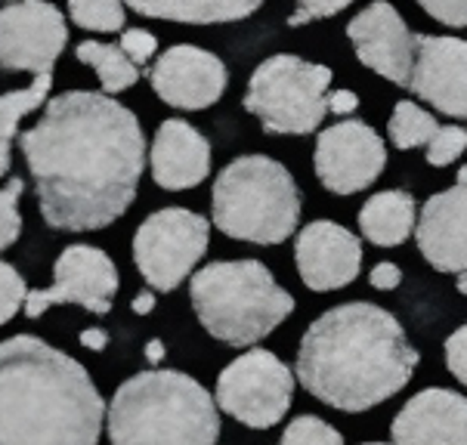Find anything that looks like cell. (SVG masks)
I'll use <instances>...</instances> for the list:
<instances>
[{"label": "cell", "instance_id": "cell-1", "mask_svg": "<svg viewBox=\"0 0 467 445\" xmlns=\"http://www.w3.org/2000/svg\"><path fill=\"white\" fill-rule=\"evenodd\" d=\"M50 229L112 226L137 198L146 137L140 118L109 93L68 90L47 99L41 121L19 137Z\"/></svg>", "mask_w": 467, "mask_h": 445}, {"label": "cell", "instance_id": "cell-2", "mask_svg": "<svg viewBox=\"0 0 467 445\" xmlns=\"http://www.w3.org/2000/svg\"><path fill=\"white\" fill-rule=\"evenodd\" d=\"M415 368L418 349L387 309L344 304L304 331L295 375L313 399L356 415L393 399Z\"/></svg>", "mask_w": 467, "mask_h": 445}, {"label": "cell", "instance_id": "cell-3", "mask_svg": "<svg viewBox=\"0 0 467 445\" xmlns=\"http://www.w3.org/2000/svg\"><path fill=\"white\" fill-rule=\"evenodd\" d=\"M106 411L68 353L35 334L0 340V445H97Z\"/></svg>", "mask_w": 467, "mask_h": 445}, {"label": "cell", "instance_id": "cell-4", "mask_svg": "<svg viewBox=\"0 0 467 445\" xmlns=\"http://www.w3.org/2000/svg\"><path fill=\"white\" fill-rule=\"evenodd\" d=\"M112 445H220L217 399L183 371H142L109 402Z\"/></svg>", "mask_w": 467, "mask_h": 445}, {"label": "cell", "instance_id": "cell-5", "mask_svg": "<svg viewBox=\"0 0 467 445\" xmlns=\"http://www.w3.org/2000/svg\"><path fill=\"white\" fill-rule=\"evenodd\" d=\"M202 328L229 347H254L295 313V297L260 260H217L189 282Z\"/></svg>", "mask_w": 467, "mask_h": 445}, {"label": "cell", "instance_id": "cell-6", "mask_svg": "<svg viewBox=\"0 0 467 445\" xmlns=\"http://www.w3.org/2000/svg\"><path fill=\"white\" fill-rule=\"evenodd\" d=\"M211 217L235 242L282 244L300 222L297 182L273 158L242 155L213 180Z\"/></svg>", "mask_w": 467, "mask_h": 445}, {"label": "cell", "instance_id": "cell-7", "mask_svg": "<svg viewBox=\"0 0 467 445\" xmlns=\"http://www.w3.org/2000/svg\"><path fill=\"white\" fill-rule=\"evenodd\" d=\"M331 78V68L319 62L291 53L269 56L251 75L244 109L264 124L266 133L306 137L326 121Z\"/></svg>", "mask_w": 467, "mask_h": 445}, {"label": "cell", "instance_id": "cell-8", "mask_svg": "<svg viewBox=\"0 0 467 445\" xmlns=\"http://www.w3.org/2000/svg\"><path fill=\"white\" fill-rule=\"evenodd\" d=\"M211 244V226L202 213L186 208H161L149 213L133 235V264L152 291L180 288Z\"/></svg>", "mask_w": 467, "mask_h": 445}, {"label": "cell", "instance_id": "cell-9", "mask_svg": "<svg viewBox=\"0 0 467 445\" xmlns=\"http://www.w3.org/2000/svg\"><path fill=\"white\" fill-rule=\"evenodd\" d=\"M217 409L251 430H269L288 415L295 399V375L269 349H248L217 378Z\"/></svg>", "mask_w": 467, "mask_h": 445}, {"label": "cell", "instance_id": "cell-10", "mask_svg": "<svg viewBox=\"0 0 467 445\" xmlns=\"http://www.w3.org/2000/svg\"><path fill=\"white\" fill-rule=\"evenodd\" d=\"M68 44L66 16L47 0H6L0 6V68L53 75Z\"/></svg>", "mask_w": 467, "mask_h": 445}, {"label": "cell", "instance_id": "cell-11", "mask_svg": "<svg viewBox=\"0 0 467 445\" xmlns=\"http://www.w3.org/2000/svg\"><path fill=\"white\" fill-rule=\"evenodd\" d=\"M118 294V266L106 251L93 244H68L53 264V285L44 291H28L26 316L41 319L50 306L75 304L93 316L112 313Z\"/></svg>", "mask_w": 467, "mask_h": 445}, {"label": "cell", "instance_id": "cell-12", "mask_svg": "<svg viewBox=\"0 0 467 445\" xmlns=\"http://www.w3.org/2000/svg\"><path fill=\"white\" fill-rule=\"evenodd\" d=\"M316 177L335 195L368 189L387 167V146L366 121L331 124L316 140Z\"/></svg>", "mask_w": 467, "mask_h": 445}, {"label": "cell", "instance_id": "cell-13", "mask_svg": "<svg viewBox=\"0 0 467 445\" xmlns=\"http://www.w3.org/2000/svg\"><path fill=\"white\" fill-rule=\"evenodd\" d=\"M347 37L356 50V59L368 71L387 78L397 87L411 84L418 35L406 26V19L390 0H375L366 10L356 13L347 26Z\"/></svg>", "mask_w": 467, "mask_h": 445}, {"label": "cell", "instance_id": "cell-14", "mask_svg": "<svg viewBox=\"0 0 467 445\" xmlns=\"http://www.w3.org/2000/svg\"><path fill=\"white\" fill-rule=\"evenodd\" d=\"M152 90L171 109H211L226 90V66L213 53L192 44H177L152 66Z\"/></svg>", "mask_w": 467, "mask_h": 445}, {"label": "cell", "instance_id": "cell-15", "mask_svg": "<svg viewBox=\"0 0 467 445\" xmlns=\"http://www.w3.org/2000/svg\"><path fill=\"white\" fill-rule=\"evenodd\" d=\"M418 251L440 273L467 275V167L458 171L452 189L424 202L415 226Z\"/></svg>", "mask_w": 467, "mask_h": 445}, {"label": "cell", "instance_id": "cell-16", "mask_svg": "<svg viewBox=\"0 0 467 445\" xmlns=\"http://www.w3.org/2000/svg\"><path fill=\"white\" fill-rule=\"evenodd\" d=\"M411 93L449 118H467V41L418 35Z\"/></svg>", "mask_w": 467, "mask_h": 445}, {"label": "cell", "instance_id": "cell-17", "mask_svg": "<svg viewBox=\"0 0 467 445\" xmlns=\"http://www.w3.org/2000/svg\"><path fill=\"white\" fill-rule=\"evenodd\" d=\"M295 264L310 291L347 288L362 269V242L335 220H316L297 233Z\"/></svg>", "mask_w": 467, "mask_h": 445}, {"label": "cell", "instance_id": "cell-18", "mask_svg": "<svg viewBox=\"0 0 467 445\" xmlns=\"http://www.w3.org/2000/svg\"><path fill=\"white\" fill-rule=\"evenodd\" d=\"M397 445H467V399L431 387L402 405L390 424Z\"/></svg>", "mask_w": 467, "mask_h": 445}, {"label": "cell", "instance_id": "cell-19", "mask_svg": "<svg viewBox=\"0 0 467 445\" xmlns=\"http://www.w3.org/2000/svg\"><path fill=\"white\" fill-rule=\"evenodd\" d=\"M149 164H152V180L168 192L195 189L211 173V142L192 124L168 118L152 140Z\"/></svg>", "mask_w": 467, "mask_h": 445}, {"label": "cell", "instance_id": "cell-20", "mask_svg": "<svg viewBox=\"0 0 467 445\" xmlns=\"http://www.w3.org/2000/svg\"><path fill=\"white\" fill-rule=\"evenodd\" d=\"M146 19L186 22V26H220L239 22L260 10L264 0H124Z\"/></svg>", "mask_w": 467, "mask_h": 445}, {"label": "cell", "instance_id": "cell-21", "mask_svg": "<svg viewBox=\"0 0 467 445\" xmlns=\"http://www.w3.org/2000/svg\"><path fill=\"white\" fill-rule=\"evenodd\" d=\"M415 198L402 189L371 195L359 211V229L378 248H397L415 229Z\"/></svg>", "mask_w": 467, "mask_h": 445}, {"label": "cell", "instance_id": "cell-22", "mask_svg": "<svg viewBox=\"0 0 467 445\" xmlns=\"http://www.w3.org/2000/svg\"><path fill=\"white\" fill-rule=\"evenodd\" d=\"M53 75H35V81L22 90H10L0 97V177L10 173L13 164V140L19 133V121L41 109L47 97H50Z\"/></svg>", "mask_w": 467, "mask_h": 445}, {"label": "cell", "instance_id": "cell-23", "mask_svg": "<svg viewBox=\"0 0 467 445\" xmlns=\"http://www.w3.org/2000/svg\"><path fill=\"white\" fill-rule=\"evenodd\" d=\"M75 56H78V62H84V66H90L97 71L102 90H106L109 97L130 90V87L140 81V66L121 50V44L81 41L75 47Z\"/></svg>", "mask_w": 467, "mask_h": 445}, {"label": "cell", "instance_id": "cell-24", "mask_svg": "<svg viewBox=\"0 0 467 445\" xmlns=\"http://www.w3.org/2000/svg\"><path fill=\"white\" fill-rule=\"evenodd\" d=\"M440 130L437 118L431 111H424L418 102L402 99L393 109L390 121H387V133H390V142L400 149V152H409V149L427 146L433 133Z\"/></svg>", "mask_w": 467, "mask_h": 445}, {"label": "cell", "instance_id": "cell-25", "mask_svg": "<svg viewBox=\"0 0 467 445\" xmlns=\"http://www.w3.org/2000/svg\"><path fill=\"white\" fill-rule=\"evenodd\" d=\"M124 0H68V16L78 28L97 31V35H115L124 31Z\"/></svg>", "mask_w": 467, "mask_h": 445}, {"label": "cell", "instance_id": "cell-26", "mask_svg": "<svg viewBox=\"0 0 467 445\" xmlns=\"http://www.w3.org/2000/svg\"><path fill=\"white\" fill-rule=\"evenodd\" d=\"M279 445H344V436L322 418L300 415L285 427Z\"/></svg>", "mask_w": 467, "mask_h": 445}, {"label": "cell", "instance_id": "cell-27", "mask_svg": "<svg viewBox=\"0 0 467 445\" xmlns=\"http://www.w3.org/2000/svg\"><path fill=\"white\" fill-rule=\"evenodd\" d=\"M467 149V130L455 124H440V130L433 133L431 142L424 146V158L431 167H449L455 158H462Z\"/></svg>", "mask_w": 467, "mask_h": 445}, {"label": "cell", "instance_id": "cell-28", "mask_svg": "<svg viewBox=\"0 0 467 445\" xmlns=\"http://www.w3.org/2000/svg\"><path fill=\"white\" fill-rule=\"evenodd\" d=\"M26 182L19 177H10L4 189H0V251L16 244V238L22 235V213H19V198Z\"/></svg>", "mask_w": 467, "mask_h": 445}, {"label": "cell", "instance_id": "cell-29", "mask_svg": "<svg viewBox=\"0 0 467 445\" xmlns=\"http://www.w3.org/2000/svg\"><path fill=\"white\" fill-rule=\"evenodd\" d=\"M28 288H26V278H22L10 264L0 260V325H6L26 306Z\"/></svg>", "mask_w": 467, "mask_h": 445}, {"label": "cell", "instance_id": "cell-30", "mask_svg": "<svg viewBox=\"0 0 467 445\" xmlns=\"http://www.w3.org/2000/svg\"><path fill=\"white\" fill-rule=\"evenodd\" d=\"M431 19L449 28H467V0H418Z\"/></svg>", "mask_w": 467, "mask_h": 445}, {"label": "cell", "instance_id": "cell-31", "mask_svg": "<svg viewBox=\"0 0 467 445\" xmlns=\"http://www.w3.org/2000/svg\"><path fill=\"white\" fill-rule=\"evenodd\" d=\"M121 50L130 56L137 66H146L149 59L158 53V41H155V35L152 31H142V28H124L121 31Z\"/></svg>", "mask_w": 467, "mask_h": 445}, {"label": "cell", "instance_id": "cell-32", "mask_svg": "<svg viewBox=\"0 0 467 445\" xmlns=\"http://www.w3.org/2000/svg\"><path fill=\"white\" fill-rule=\"evenodd\" d=\"M350 4L353 0H297V13L288 19V26H306V22L316 19H328V16L347 10Z\"/></svg>", "mask_w": 467, "mask_h": 445}, {"label": "cell", "instance_id": "cell-33", "mask_svg": "<svg viewBox=\"0 0 467 445\" xmlns=\"http://www.w3.org/2000/svg\"><path fill=\"white\" fill-rule=\"evenodd\" d=\"M446 368L452 371L455 380H462L467 387V325L446 337Z\"/></svg>", "mask_w": 467, "mask_h": 445}, {"label": "cell", "instance_id": "cell-34", "mask_svg": "<svg viewBox=\"0 0 467 445\" xmlns=\"http://www.w3.org/2000/svg\"><path fill=\"white\" fill-rule=\"evenodd\" d=\"M368 282H371V288H378V291H393V288H400V282H402V269L397 264H378V266H371Z\"/></svg>", "mask_w": 467, "mask_h": 445}, {"label": "cell", "instance_id": "cell-35", "mask_svg": "<svg viewBox=\"0 0 467 445\" xmlns=\"http://www.w3.org/2000/svg\"><path fill=\"white\" fill-rule=\"evenodd\" d=\"M326 102L331 115H350V111L359 109V97L353 90H331Z\"/></svg>", "mask_w": 467, "mask_h": 445}, {"label": "cell", "instance_id": "cell-36", "mask_svg": "<svg viewBox=\"0 0 467 445\" xmlns=\"http://www.w3.org/2000/svg\"><path fill=\"white\" fill-rule=\"evenodd\" d=\"M78 344H81L84 349H93V353H102V349L109 347V334L102 328H84L81 334H78Z\"/></svg>", "mask_w": 467, "mask_h": 445}, {"label": "cell", "instance_id": "cell-37", "mask_svg": "<svg viewBox=\"0 0 467 445\" xmlns=\"http://www.w3.org/2000/svg\"><path fill=\"white\" fill-rule=\"evenodd\" d=\"M130 309L137 316H149L155 309V291L152 288H146V291H140L137 297L130 300Z\"/></svg>", "mask_w": 467, "mask_h": 445}, {"label": "cell", "instance_id": "cell-38", "mask_svg": "<svg viewBox=\"0 0 467 445\" xmlns=\"http://www.w3.org/2000/svg\"><path fill=\"white\" fill-rule=\"evenodd\" d=\"M146 359L152 365H158L164 359V344H161V340H149V344H146Z\"/></svg>", "mask_w": 467, "mask_h": 445}, {"label": "cell", "instance_id": "cell-39", "mask_svg": "<svg viewBox=\"0 0 467 445\" xmlns=\"http://www.w3.org/2000/svg\"><path fill=\"white\" fill-rule=\"evenodd\" d=\"M458 291H462L464 297H467V275H458Z\"/></svg>", "mask_w": 467, "mask_h": 445}, {"label": "cell", "instance_id": "cell-40", "mask_svg": "<svg viewBox=\"0 0 467 445\" xmlns=\"http://www.w3.org/2000/svg\"><path fill=\"white\" fill-rule=\"evenodd\" d=\"M362 445H390V442H362ZM393 445H397V442H393Z\"/></svg>", "mask_w": 467, "mask_h": 445}]
</instances>
